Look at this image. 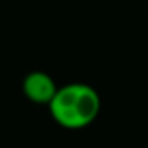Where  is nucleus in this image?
Listing matches in <instances>:
<instances>
[{"instance_id": "nucleus-2", "label": "nucleus", "mask_w": 148, "mask_h": 148, "mask_svg": "<svg viewBox=\"0 0 148 148\" xmlns=\"http://www.w3.org/2000/svg\"><path fill=\"white\" fill-rule=\"evenodd\" d=\"M21 87H23L25 96L32 103H37V105H49L51 99L54 98L56 91H58V86H56L54 79L49 73L40 71V70L30 71L23 79Z\"/></svg>"}, {"instance_id": "nucleus-1", "label": "nucleus", "mask_w": 148, "mask_h": 148, "mask_svg": "<svg viewBox=\"0 0 148 148\" xmlns=\"http://www.w3.org/2000/svg\"><path fill=\"white\" fill-rule=\"evenodd\" d=\"M47 106L58 125L75 131L84 129L96 120L101 110V98L89 84L71 82L58 87Z\"/></svg>"}]
</instances>
